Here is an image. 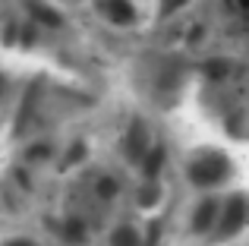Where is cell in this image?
<instances>
[{
    "mask_svg": "<svg viewBox=\"0 0 249 246\" xmlns=\"http://www.w3.org/2000/svg\"><path fill=\"white\" fill-rule=\"evenodd\" d=\"M193 180L196 183H218L221 177L227 174V161L224 158H214V155H205L202 161H196L193 164Z\"/></svg>",
    "mask_w": 249,
    "mask_h": 246,
    "instance_id": "6da1fadb",
    "label": "cell"
},
{
    "mask_svg": "<svg viewBox=\"0 0 249 246\" xmlns=\"http://www.w3.org/2000/svg\"><path fill=\"white\" fill-rule=\"evenodd\" d=\"M243 218H246V205H243V199H233L231 205H227V215H224V234H233V230H240V224H243Z\"/></svg>",
    "mask_w": 249,
    "mask_h": 246,
    "instance_id": "7a4b0ae2",
    "label": "cell"
},
{
    "mask_svg": "<svg viewBox=\"0 0 249 246\" xmlns=\"http://www.w3.org/2000/svg\"><path fill=\"white\" fill-rule=\"evenodd\" d=\"M126 148H129V158H142V155H145V133H142V126H139V123H136V126L129 129Z\"/></svg>",
    "mask_w": 249,
    "mask_h": 246,
    "instance_id": "3957f363",
    "label": "cell"
},
{
    "mask_svg": "<svg viewBox=\"0 0 249 246\" xmlns=\"http://www.w3.org/2000/svg\"><path fill=\"white\" fill-rule=\"evenodd\" d=\"M101 10L107 13L110 19H117V22H129V19H133V10L123 6V3H101Z\"/></svg>",
    "mask_w": 249,
    "mask_h": 246,
    "instance_id": "277c9868",
    "label": "cell"
},
{
    "mask_svg": "<svg viewBox=\"0 0 249 246\" xmlns=\"http://www.w3.org/2000/svg\"><path fill=\"white\" fill-rule=\"evenodd\" d=\"M212 218H214V202H205L196 211V230H205L208 224H212Z\"/></svg>",
    "mask_w": 249,
    "mask_h": 246,
    "instance_id": "5b68a950",
    "label": "cell"
},
{
    "mask_svg": "<svg viewBox=\"0 0 249 246\" xmlns=\"http://www.w3.org/2000/svg\"><path fill=\"white\" fill-rule=\"evenodd\" d=\"M114 246H136V234L126 230V228L117 230V234H114Z\"/></svg>",
    "mask_w": 249,
    "mask_h": 246,
    "instance_id": "8992f818",
    "label": "cell"
},
{
    "mask_svg": "<svg viewBox=\"0 0 249 246\" xmlns=\"http://www.w3.org/2000/svg\"><path fill=\"white\" fill-rule=\"evenodd\" d=\"M227 73H231L227 63H208V76H212V79H221V76H227Z\"/></svg>",
    "mask_w": 249,
    "mask_h": 246,
    "instance_id": "52a82bcc",
    "label": "cell"
},
{
    "mask_svg": "<svg viewBox=\"0 0 249 246\" xmlns=\"http://www.w3.org/2000/svg\"><path fill=\"white\" fill-rule=\"evenodd\" d=\"M32 10H35L38 16L44 19V22H57V16H54V13H48V10H38V6H32Z\"/></svg>",
    "mask_w": 249,
    "mask_h": 246,
    "instance_id": "ba28073f",
    "label": "cell"
},
{
    "mask_svg": "<svg viewBox=\"0 0 249 246\" xmlns=\"http://www.w3.org/2000/svg\"><path fill=\"white\" fill-rule=\"evenodd\" d=\"M98 193H104V196H110V193H114V183H110V180H104V183L98 186Z\"/></svg>",
    "mask_w": 249,
    "mask_h": 246,
    "instance_id": "9c48e42d",
    "label": "cell"
}]
</instances>
